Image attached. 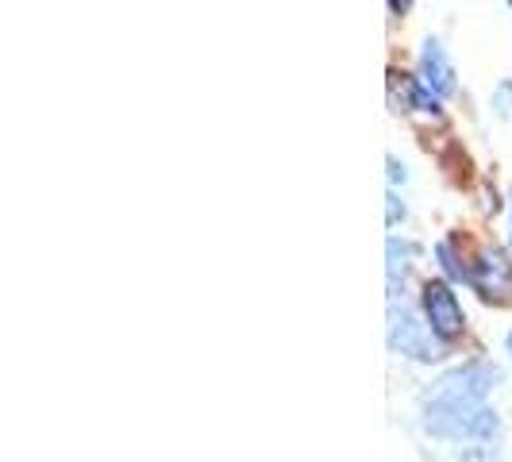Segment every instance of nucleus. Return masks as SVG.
<instances>
[{
  "label": "nucleus",
  "instance_id": "1",
  "mask_svg": "<svg viewBox=\"0 0 512 462\" xmlns=\"http://www.w3.org/2000/svg\"><path fill=\"white\" fill-rule=\"evenodd\" d=\"M424 428L451 443H493L501 436V420L493 409L466 405V401H443V397H432V405L424 409Z\"/></svg>",
  "mask_w": 512,
  "mask_h": 462
},
{
  "label": "nucleus",
  "instance_id": "2",
  "mask_svg": "<svg viewBox=\"0 0 512 462\" xmlns=\"http://www.w3.org/2000/svg\"><path fill=\"white\" fill-rule=\"evenodd\" d=\"M389 347L409 355L416 362H436L443 359V343H439L428 324H420L409 308H389Z\"/></svg>",
  "mask_w": 512,
  "mask_h": 462
},
{
  "label": "nucleus",
  "instance_id": "3",
  "mask_svg": "<svg viewBox=\"0 0 512 462\" xmlns=\"http://www.w3.org/2000/svg\"><path fill=\"white\" fill-rule=\"evenodd\" d=\"M420 308H424V324L432 328L439 343L459 339L462 328H466V312H462L459 297H455V289L447 282H424Z\"/></svg>",
  "mask_w": 512,
  "mask_h": 462
},
{
  "label": "nucleus",
  "instance_id": "4",
  "mask_svg": "<svg viewBox=\"0 0 512 462\" xmlns=\"http://www.w3.org/2000/svg\"><path fill=\"white\" fill-rule=\"evenodd\" d=\"M497 382H501L497 366L470 362V366H459V370H451V374L439 378L436 397H443V401H466V405H486V393Z\"/></svg>",
  "mask_w": 512,
  "mask_h": 462
},
{
  "label": "nucleus",
  "instance_id": "5",
  "mask_svg": "<svg viewBox=\"0 0 512 462\" xmlns=\"http://www.w3.org/2000/svg\"><path fill=\"white\" fill-rule=\"evenodd\" d=\"M470 285L486 297V301H505L512 293V266L501 251H482L478 262L470 266Z\"/></svg>",
  "mask_w": 512,
  "mask_h": 462
},
{
  "label": "nucleus",
  "instance_id": "6",
  "mask_svg": "<svg viewBox=\"0 0 512 462\" xmlns=\"http://www.w3.org/2000/svg\"><path fill=\"white\" fill-rule=\"evenodd\" d=\"M420 81L432 97H451L455 93V70H451V58L439 47L436 39L424 43V54H420Z\"/></svg>",
  "mask_w": 512,
  "mask_h": 462
},
{
  "label": "nucleus",
  "instance_id": "7",
  "mask_svg": "<svg viewBox=\"0 0 512 462\" xmlns=\"http://www.w3.org/2000/svg\"><path fill=\"white\" fill-rule=\"evenodd\" d=\"M409 258H412L409 243L389 239V285H393V289H397V278H405V274H409Z\"/></svg>",
  "mask_w": 512,
  "mask_h": 462
},
{
  "label": "nucleus",
  "instance_id": "8",
  "mask_svg": "<svg viewBox=\"0 0 512 462\" xmlns=\"http://www.w3.org/2000/svg\"><path fill=\"white\" fill-rule=\"evenodd\" d=\"M436 255H439V262H443V270H447V274H451L455 282H459V278H466V282H470V266H462L459 258H455V251H451V243H439Z\"/></svg>",
  "mask_w": 512,
  "mask_h": 462
},
{
  "label": "nucleus",
  "instance_id": "9",
  "mask_svg": "<svg viewBox=\"0 0 512 462\" xmlns=\"http://www.w3.org/2000/svg\"><path fill=\"white\" fill-rule=\"evenodd\" d=\"M459 462H509V459H501V455H493V451H486V447H478V451L462 455Z\"/></svg>",
  "mask_w": 512,
  "mask_h": 462
},
{
  "label": "nucleus",
  "instance_id": "10",
  "mask_svg": "<svg viewBox=\"0 0 512 462\" xmlns=\"http://www.w3.org/2000/svg\"><path fill=\"white\" fill-rule=\"evenodd\" d=\"M509 355H512V332H509Z\"/></svg>",
  "mask_w": 512,
  "mask_h": 462
}]
</instances>
